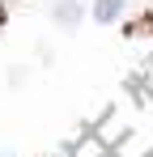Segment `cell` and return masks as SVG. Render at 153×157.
Returning a JSON list of instances; mask_svg holds the SVG:
<instances>
[{
	"label": "cell",
	"instance_id": "obj_2",
	"mask_svg": "<svg viewBox=\"0 0 153 157\" xmlns=\"http://www.w3.org/2000/svg\"><path fill=\"white\" fill-rule=\"evenodd\" d=\"M76 17H81V4L76 0H60L55 4V21L60 26H76Z\"/></svg>",
	"mask_w": 153,
	"mask_h": 157
},
{
	"label": "cell",
	"instance_id": "obj_3",
	"mask_svg": "<svg viewBox=\"0 0 153 157\" xmlns=\"http://www.w3.org/2000/svg\"><path fill=\"white\" fill-rule=\"evenodd\" d=\"M73 157H106V149L98 144V136H89V140H81V144H76Z\"/></svg>",
	"mask_w": 153,
	"mask_h": 157
},
{
	"label": "cell",
	"instance_id": "obj_1",
	"mask_svg": "<svg viewBox=\"0 0 153 157\" xmlns=\"http://www.w3.org/2000/svg\"><path fill=\"white\" fill-rule=\"evenodd\" d=\"M124 4L128 0H94V17H98V21H115V17L124 13Z\"/></svg>",
	"mask_w": 153,
	"mask_h": 157
}]
</instances>
